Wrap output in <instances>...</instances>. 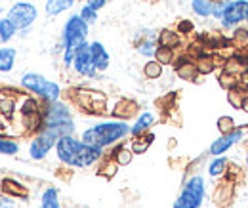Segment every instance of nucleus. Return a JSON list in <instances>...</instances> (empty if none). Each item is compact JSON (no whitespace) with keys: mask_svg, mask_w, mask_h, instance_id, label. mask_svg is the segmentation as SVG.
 <instances>
[{"mask_svg":"<svg viewBox=\"0 0 248 208\" xmlns=\"http://www.w3.org/2000/svg\"><path fill=\"white\" fill-rule=\"evenodd\" d=\"M130 130H132V126H128L126 120H105V122H99V124H93L90 128H86L82 132L80 140L88 145L105 149L123 142L126 136H130Z\"/></svg>","mask_w":248,"mask_h":208,"instance_id":"f257e3e1","label":"nucleus"},{"mask_svg":"<svg viewBox=\"0 0 248 208\" xmlns=\"http://www.w3.org/2000/svg\"><path fill=\"white\" fill-rule=\"evenodd\" d=\"M21 86L34 96L42 97L44 101H58L62 96V88L58 82H52L38 73H25L21 77Z\"/></svg>","mask_w":248,"mask_h":208,"instance_id":"f03ea898","label":"nucleus"},{"mask_svg":"<svg viewBox=\"0 0 248 208\" xmlns=\"http://www.w3.org/2000/svg\"><path fill=\"white\" fill-rule=\"evenodd\" d=\"M206 197V187L202 176H191L184 183L180 197L174 201V208H201Z\"/></svg>","mask_w":248,"mask_h":208,"instance_id":"7ed1b4c3","label":"nucleus"},{"mask_svg":"<svg viewBox=\"0 0 248 208\" xmlns=\"http://www.w3.org/2000/svg\"><path fill=\"white\" fill-rule=\"evenodd\" d=\"M86 36H88V23L77 14V16H71L65 25H63L62 32V44L63 48H71V50H78L84 42H86Z\"/></svg>","mask_w":248,"mask_h":208,"instance_id":"20e7f679","label":"nucleus"},{"mask_svg":"<svg viewBox=\"0 0 248 208\" xmlns=\"http://www.w3.org/2000/svg\"><path fill=\"white\" fill-rule=\"evenodd\" d=\"M6 17L17 27V31H23V29H29L32 23L36 21L38 10H36V6L31 4V2H16L10 8V12H8Z\"/></svg>","mask_w":248,"mask_h":208,"instance_id":"39448f33","label":"nucleus"},{"mask_svg":"<svg viewBox=\"0 0 248 208\" xmlns=\"http://www.w3.org/2000/svg\"><path fill=\"white\" fill-rule=\"evenodd\" d=\"M219 21L223 29H235L248 21V0H229Z\"/></svg>","mask_w":248,"mask_h":208,"instance_id":"423d86ee","label":"nucleus"},{"mask_svg":"<svg viewBox=\"0 0 248 208\" xmlns=\"http://www.w3.org/2000/svg\"><path fill=\"white\" fill-rule=\"evenodd\" d=\"M80 147H82V140H77L75 136H63L56 144L58 159L62 160L63 164L75 168V162H77V157L80 153Z\"/></svg>","mask_w":248,"mask_h":208,"instance_id":"0eeeda50","label":"nucleus"},{"mask_svg":"<svg viewBox=\"0 0 248 208\" xmlns=\"http://www.w3.org/2000/svg\"><path fill=\"white\" fill-rule=\"evenodd\" d=\"M73 69L77 71V75L80 77H86V79H93L97 75L95 71V65L92 61V52H90V42H84L78 50H77V56H75V63H73Z\"/></svg>","mask_w":248,"mask_h":208,"instance_id":"6e6552de","label":"nucleus"},{"mask_svg":"<svg viewBox=\"0 0 248 208\" xmlns=\"http://www.w3.org/2000/svg\"><path fill=\"white\" fill-rule=\"evenodd\" d=\"M42 120H44V126H52V124L69 122L73 119H71L69 107L58 99V101H46V107L42 109Z\"/></svg>","mask_w":248,"mask_h":208,"instance_id":"1a4fd4ad","label":"nucleus"},{"mask_svg":"<svg viewBox=\"0 0 248 208\" xmlns=\"http://www.w3.org/2000/svg\"><path fill=\"white\" fill-rule=\"evenodd\" d=\"M243 138H245V130H243V128H235V130L229 132V134H219V138L210 144V149H208V151H210V155H214V157H221V155H225L229 149L233 147L235 144L243 142Z\"/></svg>","mask_w":248,"mask_h":208,"instance_id":"9d476101","label":"nucleus"},{"mask_svg":"<svg viewBox=\"0 0 248 208\" xmlns=\"http://www.w3.org/2000/svg\"><path fill=\"white\" fill-rule=\"evenodd\" d=\"M56 144H58V140H54L52 136H48L46 132L40 130V132L34 136L31 145H29V155H31V159L32 160H42Z\"/></svg>","mask_w":248,"mask_h":208,"instance_id":"9b49d317","label":"nucleus"},{"mask_svg":"<svg viewBox=\"0 0 248 208\" xmlns=\"http://www.w3.org/2000/svg\"><path fill=\"white\" fill-rule=\"evenodd\" d=\"M103 159V147H95V145H88L82 142V147L80 153L77 157V162H75V168H88L95 162H99Z\"/></svg>","mask_w":248,"mask_h":208,"instance_id":"f8f14e48","label":"nucleus"},{"mask_svg":"<svg viewBox=\"0 0 248 208\" xmlns=\"http://www.w3.org/2000/svg\"><path fill=\"white\" fill-rule=\"evenodd\" d=\"M233 197H235V183L231 179H223L216 185L212 199L217 207H229L233 203Z\"/></svg>","mask_w":248,"mask_h":208,"instance_id":"ddd939ff","label":"nucleus"},{"mask_svg":"<svg viewBox=\"0 0 248 208\" xmlns=\"http://www.w3.org/2000/svg\"><path fill=\"white\" fill-rule=\"evenodd\" d=\"M90 52H92V61L93 65H95V71L97 73L107 71V67L111 63V58H109L105 46L101 42H90Z\"/></svg>","mask_w":248,"mask_h":208,"instance_id":"4468645a","label":"nucleus"},{"mask_svg":"<svg viewBox=\"0 0 248 208\" xmlns=\"http://www.w3.org/2000/svg\"><path fill=\"white\" fill-rule=\"evenodd\" d=\"M176 75H178V79L189 80V82L195 80L197 77H201L199 71H197L195 60H189V58H180L176 61Z\"/></svg>","mask_w":248,"mask_h":208,"instance_id":"2eb2a0df","label":"nucleus"},{"mask_svg":"<svg viewBox=\"0 0 248 208\" xmlns=\"http://www.w3.org/2000/svg\"><path fill=\"white\" fill-rule=\"evenodd\" d=\"M0 189H2V193L8 195V197H16V199H27V197H29L27 187H25L23 183H19V181H16V179H12V178L2 179Z\"/></svg>","mask_w":248,"mask_h":208,"instance_id":"dca6fc26","label":"nucleus"},{"mask_svg":"<svg viewBox=\"0 0 248 208\" xmlns=\"http://www.w3.org/2000/svg\"><path fill=\"white\" fill-rule=\"evenodd\" d=\"M155 124V115L153 113H149V111H145V113H141L136 122L132 124V130H130V136L132 138H136V136H141V134H147L149 130H151V126Z\"/></svg>","mask_w":248,"mask_h":208,"instance_id":"f3484780","label":"nucleus"},{"mask_svg":"<svg viewBox=\"0 0 248 208\" xmlns=\"http://www.w3.org/2000/svg\"><path fill=\"white\" fill-rule=\"evenodd\" d=\"M138 113V103L136 101H132V99H119L117 103H115V107H113V117L115 119H121V120H126L130 119L132 115H136Z\"/></svg>","mask_w":248,"mask_h":208,"instance_id":"a211bd4d","label":"nucleus"},{"mask_svg":"<svg viewBox=\"0 0 248 208\" xmlns=\"http://www.w3.org/2000/svg\"><path fill=\"white\" fill-rule=\"evenodd\" d=\"M229 174V160L221 155V157H214L208 164V176L210 178H225Z\"/></svg>","mask_w":248,"mask_h":208,"instance_id":"6ab92c4d","label":"nucleus"},{"mask_svg":"<svg viewBox=\"0 0 248 208\" xmlns=\"http://www.w3.org/2000/svg\"><path fill=\"white\" fill-rule=\"evenodd\" d=\"M195 65H197V71H199L201 77H206V75L214 73L217 67L216 60H214V54H201V56H197Z\"/></svg>","mask_w":248,"mask_h":208,"instance_id":"aec40b11","label":"nucleus"},{"mask_svg":"<svg viewBox=\"0 0 248 208\" xmlns=\"http://www.w3.org/2000/svg\"><path fill=\"white\" fill-rule=\"evenodd\" d=\"M158 34H147L140 44H138V54L143 58H155L156 48H158Z\"/></svg>","mask_w":248,"mask_h":208,"instance_id":"412c9836","label":"nucleus"},{"mask_svg":"<svg viewBox=\"0 0 248 208\" xmlns=\"http://www.w3.org/2000/svg\"><path fill=\"white\" fill-rule=\"evenodd\" d=\"M158 46H166V48H178L182 44V36L178 31L164 29L158 32Z\"/></svg>","mask_w":248,"mask_h":208,"instance_id":"4be33fe9","label":"nucleus"},{"mask_svg":"<svg viewBox=\"0 0 248 208\" xmlns=\"http://www.w3.org/2000/svg\"><path fill=\"white\" fill-rule=\"evenodd\" d=\"M153 140H155V136L151 134V132H147V134H141V136H136L134 140H132V144H130V149L134 151V155H143L149 145L153 144Z\"/></svg>","mask_w":248,"mask_h":208,"instance_id":"5701e85b","label":"nucleus"},{"mask_svg":"<svg viewBox=\"0 0 248 208\" xmlns=\"http://www.w3.org/2000/svg\"><path fill=\"white\" fill-rule=\"evenodd\" d=\"M119 166H128L130 162H132V159H134V151L130 147H126V145H117V147L111 151V155H109Z\"/></svg>","mask_w":248,"mask_h":208,"instance_id":"b1692460","label":"nucleus"},{"mask_svg":"<svg viewBox=\"0 0 248 208\" xmlns=\"http://www.w3.org/2000/svg\"><path fill=\"white\" fill-rule=\"evenodd\" d=\"M247 90L243 84H239V86H235V88L227 90V103L233 107V109H243V101H245V97H247Z\"/></svg>","mask_w":248,"mask_h":208,"instance_id":"393cba45","label":"nucleus"},{"mask_svg":"<svg viewBox=\"0 0 248 208\" xmlns=\"http://www.w3.org/2000/svg\"><path fill=\"white\" fill-rule=\"evenodd\" d=\"M247 63H245V60L243 58H239V56H235V58H227L225 60V63H223V71L225 73H229V75H235V77H241L245 71H247Z\"/></svg>","mask_w":248,"mask_h":208,"instance_id":"a878e982","label":"nucleus"},{"mask_svg":"<svg viewBox=\"0 0 248 208\" xmlns=\"http://www.w3.org/2000/svg\"><path fill=\"white\" fill-rule=\"evenodd\" d=\"M75 0H46V14L50 17H56L63 12H67L69 8H73Z\"/></svg>","mask_w":248,"mask_h":208,"instance_id":"bb28decb","label":"nucleus"},{"mask_svg":"<svg viewBox=\"0 0 248 208\" xmlns=\"http://www.w3.org/2000/svg\"><path fill=\"white\" fill-rule=\"evenodd\" d=\"M19 111H21V117L23 119L34 117V115H42V107H40V103H38L36 97H25L21 101V109Z\"/></svg>","mask_w":248,"mask_h":208,"instance_id":"cd10ccee","label":"nucleus"},{"mask_svg":"<svg viewBox=\"0 0 248 208\" xmlns=\"http://www.w3.org/2000/svg\"><path fill=\"white\" fill-rule=\"evenodd\" d=\"M16 65V50L0 48V73H10Z\"/></svg>","mask_w":248,"mask_h":208,"instance_id":"c85d7f7f","label":"nucleus"},{"mask_svg":"<svg viewBox=\"0 0 248 208\" xmlns=\"http://www.w3.org/2000/svg\"><path fill=\"white\" fill-rule=\"evenodd\" d=\"M212 0H191V10L199 17H212Z\"/></svg>","mask_w":248,"mask_h":208,"instance_id":"c756f323","label":"nucleus"},{"mask_svg":"<svg viewBox=\"0 0 248 208\" xmlns=\"http://www.w3.org/2000/svg\"><path fill=\"white\" fill-rule=\"evenodd\" d=\"M40 208H62L60 207V195L56 187H48L40 197Z\"/></svg>","mask_w":248,"mask_h":208,"instance_id":"7c9ffc66","label":"nucleus"},{"mask_svg":"<svg viewBox=\"0 0 248 208\" xmlns=\"http://www.w3.org/2000/svg\"><path fill=\"white\" fill-rule=\"evenodd\" d=\"M162 67H164V65H160L156 60H149L143 65V77L149 79V80L160 79V77H162Z\"/></svg>","mask_w":248,"mask_h":208,"instance_id":"2f4dec72","label":"nucleus"},{"mask_svg":"<svg viewBox=\"0 0 248 208\" xmlns=\"http://www.w3.org/2000/svg\"><path fill=\"white\" fill-rule=\"evenodd\" d=\"M155 60L160 63V65H172L176 61V52L174 48H166V46H158L155 54Z\"/></svg>","mask_w":248,"mask_h":208,"instance_id":"473e14b6","label":"nucleus"},{"mask_svg":"<svg viewBox=\"0 0 248 208\" xmlns=\"http://www.w3.org/2000/svg\"><path fill=\"white\" fill-rule=\"evenodd\" d=\"M16 32H17V27H16L8 17L0 19V38H2V42H4V44H6V42H10V40L16 36Z\"/></svg>","mask_w":248,"mask_h":208,"instance_id":"72a5a7b5","label":"nucleus"},{"mask_svg":"<svg viewBox=\"0 0 248 208\" xmlns=\"http://www.w3.org/2000/svg\"><path fill=\"white\" fill-rule=\"evenodd\" d=\"M16 99L12 96H0V115L10 119L14 113H16Z\"/></svg>","mask_w":248,"mask_h":208,"instance_id":"f704fd0d","label":"nucleus"},{"mask_svg":"<svg viewBox=\"0 0 248 208\" xmlns=\"http://www.w3.org/2000/svg\"><path fill=\"white\" fill-rule=\"evenodd\" d=\"M217 82H219V86H221V88L231 90V88H235V86H239V84H241V77H235V75H229V73L221 71V73H219V77H217Z\"/></svg>","mask_w":248,"mask_h":208,"instance_id":"c9c22d12","label":"nucleus"},{"mask_svg":"<svg viewBox=\"0 0 248 208\" xmlns=\"http://www.w3.org/2000/svg\"><path fill=\"white\" fill-rule=\"evenodd\" d=\"M117 168H119V164H117L111 157H107V159H103L101 164H99V174L105 176V178H113V176L117 174Z\"/></svg>","mask_w":248,"mask_h":208,"instance_id":"e433bc0d","label":"nucleus"},{"mask_svg":"<svg viewBox=\"0 0 248 208\" xmlns=\"http://www.w3.org/2000/svg\"><path fill=\"white\" fill-rule=\"evenodd\" d=\"M216 124H217V130H219V134H229V132H233V130L237 128V124H235V119H233V117H229V115H223V117H219Z\"/></svg>","mask_w":248,"mask_h":208,"instance_id":"4c0bfd02","label":"nucleus"},{"mask_svg":"<svg viewBox=\"0 0 248 208\" xmlns=\"http://www.w3.org/2000/svg\"><path fill=\"white\" fill-rule=\"evenodd\" d=\"M19 144L10 138H0V155H17Z\"/></svg>","mask_w":248,"mask_h":208,"instance_id":"58836bf2","label":"nucleus"},{"mask_svg":"<svg viewBox=\"0 0 248 208\" xmlns=\"http://www.w3.org/2000/svg\"><path fill=\"white\" fill-rule=\"evenodd\" d=\"M78 16H80V17H82V19H84L88 25L97 21V10L90 8L88 4H84V6H82V10H80V14H78Z\"/></svg>","mask_w":248,"mask_h":208,"instance_id":"ea45409f","label":"nucleus"},{"mask_svg":"<svg viewBox=\"0 0 248 208\" xmlns=\"http://www.w3.org/2000/svg\"><path fill=\"white\" fill-rule=\"evenodd\" d=\"M233 42H235V44H239V46L247 44L248 42V29H245V27H235V31H233Z\"/></svg>","mask_w":248,"mask_h":208,"instance_id":"a19ab883","label":"nucleus"},{"mask_svg":"<svg viewBox=\"0 0 248 208\" xmlns=\"http://www.w3.org/2000/svg\"><path fill=\"white\" fill-rule=\"evenodd\" d=\"M227 2H229V0H216V2H214V6H212V17L221 19V16H223V12H225V8H227Z\"/></svg>","mask_w":248,"mask_h":208,"instance_id":"79ce46f5","label":"nucleus"},{"mask_svg":"<svg viewBox=\"0 0 248 208\" xmlns=\"http://www.w3.org/2000/svg\"><path fill=\"white\" fill-rule=\"evenodd\" d=\"M75 56H77V50L63 48V65H65V67H73V63H75Z\"/></svg>","mask_w":248,"mask_h":208,"instance_id":"37998d69","label":"nucleus"},{"mask_svg":"<svg viewBox=\"0 0 248 208\" xmlns=\"http://www.w3.org/2000/svg\"><path fill=\"white\" fill-rule=\"evenodd\" d=\"M178 32H180V34H189V32H193V23H191V21H182V23L178 25Z\"/></svg>","mask_w":248,"mask_h":208,"instance_id":"c03bdc74","label":"nucleus"},{"mask_svg":"<svg viewBox=\"0 0 248 208\" xmlns=\"http://www.w3.org/2000/svg\"><path fill=\"white\" fill-rule=\"evenodd\" d=\"M86 4H88L90 8H93V10H97V12H99V10L107 4V0H86Z\"/></svg>","mask_w":248,"mask_h":208,"instance_id":"a18cd8bd","label":"nucleus"},{"mask_svg":"<svg viewBox=\"0 0 248 208\" xmlns=\"http://www.w3.org/2000/svg\"><path fill=\"white\" fill-rule=\"evenodd\" d=\"M243 111L248 113V94H247V97H245V101H243Z\"/></svg>","mask_w":248,"mask_h":208,"instance_id":"49530a36","label":"nucleus"},{"mask_svg":"<svg viewBox=\"0 0 248 208\" xmlns=\"http://www.w3.org/2000/svg\"><path fill=\"white\" fill-rule=\"evenodd\" d=\"M212 2H216V0H212Z\"/></svg>","mask_w":248,"mask_h":208,"instance_id":"de8ad7c7","label":"nucleus"},{"mask_svg":"<svg viewBox=\"0 0 248 208\" xmlns=\"http://www.w3.org/2000/svg\"><path fill=\"white\" fill-rule=\"evenodd\" d=\"M0 42H2V38H0Z\"/></svg>","mask_w":248,"mask_h":208,"instance_id":"09e8293b","label":"nucleus"}]
</instances>
